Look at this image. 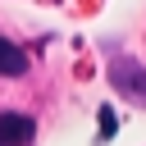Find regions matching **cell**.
Here are the masks:
<instances>
[{
  "label": "cell",
  "mask_w": 146,
  "mask_h": 146,
  "mask_svg": "<svg viewBox=\"0 0 146 146\" xmlns=\"http://www.w3.org/2000/svg\"><path fill=\"white\" fill-rule=\"evenodd\" d=\"M110 82L119 87V96H132V100L146 105V68L137 59H114L110 64Z\"/></svg>",
  "instance_id": "1"
},
{
  "label": "cell",
  "mask_w": 146,
  "mask_h": 146,
  "mask_svg": "<svg viewBox=\"0 0 146 146\" xmlns=\"http://www.w3.org/2000/svg\"><path fill=\"white\" fill-rule=\"evenodd\" d=\"M32 137H36V123L27 114H14V110L0 114V146H27Z\"/></svg>",
  "instance_id": "2"
},
{
  "label": "cell",
  "mask_w": 146,
  "mask_h": 146,
  "mask_svg": "<svg viewBox=\"0 0 146 146\" xmlns=\"http://www.w3.org/2000/svg\"><path fill=\"white\" fill-rule=\"evenodd\" d=\"M23 73H27V55H23L14 41L0 36V78H23Z\"/></svg>",
  "instance_id": "3"
},
{
  "label": "cell",
  "mask_w": 146,
  "mask_h": 146,
  "mask_svg": "<svg viewBox=\"0 0 146 146\" xmlns=\"http://www.w3.org/2000/svg\"><path fill=\"white\" fill-rule=\"evenodd\" d=\"M110 132H114V114H110V110H100V137H110Z\"/></svg>",
  "instance_id": "4"
}]
</instances>
